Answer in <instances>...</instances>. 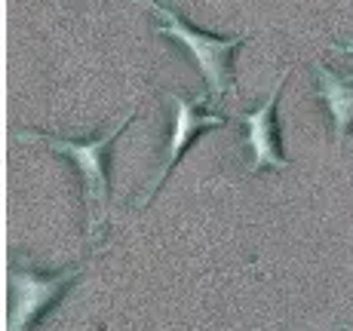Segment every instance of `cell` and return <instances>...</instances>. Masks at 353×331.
Here are the masks:
<instances>
[{"label":"cell","mask_w":353,"mask_h":331,"mask_svg":"<svg viewBox=\"0 0 353 331\" xmlns=\"http://www.w3.org/2000/svg\"><path fill=\"white\" fill-rule=\"evenodd\" d=\"M135 120V107H129L117 123H111V129L101 135H90V138H59V135H43V132H19V141H31L52 153H62L74 163L80 172V184H83V202H86V233L96 236L101 227L108 224L111 215V175H108V157L111 147L120 135L126 132V126Z\"/></svg>","instance_id":"1"},{"label":"cell","mask_w":353,"mask_h":331,"mask_svg":"<svg viewBox=\"0 0 353 331\" xmlns=\"http://www.w3.org/2000/svg\"><path fill=\"white\" fill-rule=\"evenodd\" d=\"M148 10L157 16L154 31L163 37L175 40L181 50L191 56L194 67L200 71L203 83H206L209 98H221V96H236V80H234V56L243 43H246V34H236V37H219V34H206L196 31L191 22L179 16L172 6L160 3V0H148Z\"/></svg>","instance_id":"2"},{"label":"cell","mask_w":353,"mask_h":331,"mask_svg":"<svg viewBox=\"0 0 353 331\" xmlns=\"http://www.w3.org/2000/svg\"><path fill=\"white\" fill-rule=\"evenodd\" d=\"M83 267L40 273L31 264H12L6 273V331H31L80 279Z\"/></svg>","instance_id":"3"},{"label":"cell","mask_w":353,"mask_h":331,"mask_svg":"<svg viewBox=\"0 0 353 331\" xmlns=\"http://www.w3.org/2000/svg\"><path fill=\"white\" fill-rule=\"evenodd\" d=\"M166 105L169 111H172V126H169V138H166V147H163V160H160V169L157 175H154V181L148 184L145 197H141V206H148V202L154 200V193L160 191V184L166 181V175L175 169L181 157L188 153V147L194 145L196 138H200L203 132L209 129H221V126L228 123L221 114H209L203 111V105L209 101V92L203 89L200 96H181V92H166Z\"/></svg>","instance_id":"4"},{"label":"cell","mask_w":353,"mask_h":331,"mask_svg":"<svg viewBox=\"0 0 353 331\" xmlns=\"http://www.w3.org/2000/svg\"><path fill=\"white\" fill-rule=\"evenodd\" d=\"M289 80V71H283L276 77L270 96L264 98L261 107L255 111H243L240 123H243V141L252 151L249 160V172H261V169H276V172H286L292 169V160L283 153V138H280V120H276V107H280L283 86Z\"/></svg>","instance_id":"5"},{"label":"cell","mask_w":353,"mask_h":331,"mask_svg":"<svg viewBox=\"0 0 353 331\" xmlns=\"http://www.w3.org/2000/svg\"><path fill=\"white\" fill-rule=\"evenodd\" d=\"M316 71V96L323 98L325 111L332 117V138L344 145L353 132V74H341L325 62L314 65Z\"/></svg>","instance_id":"6"},{"label":"cell","mask_w":353,"mask_h":331,"mask_svg":"<svg viewBox=\"0 0 353 331\" xmlns=\"http://www.w3.org/2000/svg\"><path fill=\"white\" fill-rule=\"evenodd\" d=\"M332 50H338V52H344V56H353V40L350 43H335Z\"/></svg>","instance_id":"7"},{"label":"cell","mask_w":353,"mask_h":331,"mask_svg":"<svg viewBox=\"0 0 353 331\" xmlns=\"http://www.w3.org/2000/svg\"><path fill=\"white\" fill-rule=\"evenodd\" d=\"M92 3H101V0H92Z\"/></svg>","instance_id":"8"}]
</instances>
